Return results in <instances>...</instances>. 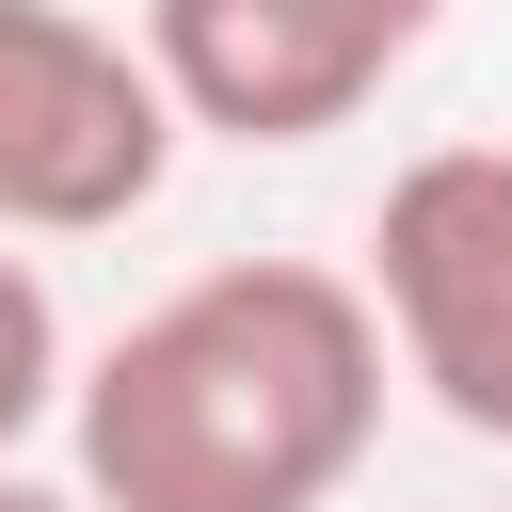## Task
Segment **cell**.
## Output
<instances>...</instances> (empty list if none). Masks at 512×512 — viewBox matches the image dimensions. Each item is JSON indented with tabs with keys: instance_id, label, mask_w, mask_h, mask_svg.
<instances>
[{
	"instance_id": "6da1fadb",
	"label": "cell",
	"mask_w": 512,
	"mask_h": 512,
	"mask_svg": "<svg viewBox=\"0 0 512 512\" xmlns=\"http://www.w3.org/2000/svg\"><path fill=\"white\" fill-rule=\"evenodd\" d=\"M384 384L400 352L368 272L224 256L64 384V448L96 512H336L384 448Z\"/></svg>"
},
{
	"instance_id": "7a4b0ae2",
	"label": "cell",
	"mask_w": 512,
	"mask_h": 512,
	"mask_svg": "<svg viewBox=\"0 0 512 512\" xmlns=\"http://www.w3.org/2000/svg\"><path fill=\"white\" fill-rule=\"evenodd\" d=\"M176 176V96L80 0H0V240H112Z\"/></svg>"
},
{
	"instance_id": "3957f363",
	"label": "cell",
	"mask_w": 512,
	"mask_h": 512,
	"mask_svg": "<svg viewBox=\"0 0 512 512\" xmlns=\"http://www.w3.org/2000/svg\"><path fill=\"white\" fill-rule=\"evenodd\" d=\"M368 304H384L400 384H432V416L512 448V144H432L384 176Z\"/></svg>"
},
{
	"instance_id": "277c9868",
	"label": "cell",
	"mask_w": 512,
	"mask_h": 512,
	"mask_svg": "<svg viewBox=\"0 0 512 512\" xmlns=\"http://www.w3.org/2000/svg\"><path fill=\"white\" fill-rule=\"evenodd\" d=\"M432 16L448 0H144V64L208 144H320L432 48Z\"/></svg>"
},
{
	"instance_id": "5b68a950",
	"label": "cell",
	"mask_w": 512,
	"mask_h": 512,
	"mask_svg": "<svg viewBox=\"0 0 512 512\" xmlns=\"http://www.w3.org/2000/svg\"><path fill=\"white\" fill-rule=\"evenodd\" d=\"M64 384H80V352H64V304H48V272L0 240V464L64 416Z\"/></svg>"
},
{
	"instance_id": "8992f818",
	"label": "cell",
	"mask_w": 512,
	"mask_h": 512,
	"mask_svg": "<svg viewBox=\"0 0 512 512\" xmlns=\"http://www.w3.org/2000/svg\"><path fill=\"white\" fill-rule=\"evenodd\" d=\"M0 512H96V496H80V480H16V464H0Z\"/></svg>"
}]
</instances>
